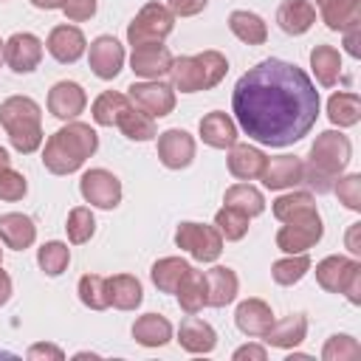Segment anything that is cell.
<instances>
[{"mask_svg":"<svg viewBox=\"0 0 361 361\" xmlns=\"http://www.w3.org/2000/svg\"><path fill=\"white\" fill-rule=\"evenodd\" d=\"M358 355H361V344L353 336H330L324 350H322L324 361H350V358H358Z\"/></svg>","mask_w":361,"mask_h":361,"instance_id":"obj_44","label":"cell"},{"mask_svg":"<svg viewBox=\"0 0 361 361\" xmlns=\"http://www.w3.org/2000/svg\"><path fill=\"white\" fill-rule=\"evenodd\" d=\"M37 262L48 276H59L71 262V248L59 240H51L37 251Z\"/></svg>","mask_w":361,"mask_h":361,"instance_id":"obj_39","label":"cell"},{"mask_svg":"<svg viewBox=\"0 0 361 361\" xmlns=\"http://www.w3.org/2000/svg\"><path fill=\"white\" fill-rule=\"evenodd\" d=\"M324 234V226L319 220V212L302 214L296 220H288L279 234H276V248H282L285 254H305L307 248H313Z\"/></svg>","mask_w":361,"mask_h":361,"instance_id":"obj_9","label":"cell"},{"mask_svg":"<svg viewBox=\"0 0 361 361\" xmlns=\"http://www.w3.org/2000/svg\"><path fill=\"white\" fill-rule=\"evenodd\" d=\"M25 355H28L31 361H42V358H48V361H62V358H65L62 350L54 347V344H31Z\"/></svg>","mask_w":361,"mask_h":361,"instance_id":"obj_49","label":"cell"},{"mask_svg":"<svg viewBox=\"0 0 361 361\" xmlns=\"http://www.w3.org/2000/svg\"><path fill=\"white\" fill-rule=\"evenodd\" d=\"M310 268V257L307 254H290L288 259H276L271 265V276L276 285H293L299 282Z\"/></svg>","mask_w":361,"mask_h":361,"instance_id":"obj_40","label":"cell"},{"mask_svg":"<svg viewBox=\"0 0 361 361\" xmlns=\"http://www.w3.org/2000/svg\"><path fill=\"white\" fill-rule=\"evenodd\" d=\"M310 68L319 79V85L330 87L338 82V73H341V56L333 45H316L310 51Z\"/></svg>","mask_w":361,"mask_h":361,"instance_id":"obj_33","label":"cell"},{"mask_svg":"<svg viewBox=\"0 0 361 361\" xmlns=\"http://www.w3.org/2000/svg\"><path fill=\"white\" fill-rule=\"evenodd\" d=\"M223 203L231 206V209H237V212H243L245 217H257V214H262V209H265V200H262L259 189H254V186H248V183H237V186L226 189Z\"/></svg>","mask_w":361,"mask_h":361,"instance_id":"obj_36","label":"cell"},{"mask_svg":"<svg viewBox=\"0 0 361 361\" xmlns=\"http://www.w3.org/2000/svg\"><path fill=\"white\" fill-rule=\"evenodd\" d=\"M6 166H11V158H8V152H6L3 147H0V172H3Z\"/></svg>","mask_w":361,"mask_h":361,"instance_id":"obj_55","label":"cell"},{"mask_svg":"<svg viewBox=\"0 0 361 361\" xmlns=\"http://www.w3.org/2000/svg\"><path fill=\"white\" fill-rule=\"evenodd\" d=\"M79 192H82V197L90 206H99V209H116L118 200H121V183L107 169H90V172H85L82 180H79Z\"/></svg>","mask_w":361,"mask_h":361,"instance_id":"obj_10","label":"cell"},{"mask_svg":"<svg viewBox=\"0 0 361 361\" xmlns=\"http://www.w3.org/2000/svg\"><path fill=\"white\" fill-rule=\"evenodd\" d=\"M336 195H338V200H341L347 209L358 212V209H361V175H347V178H341L338 186H336Z\"/></svg>","mask_w":361,"mask_h":361,"instance_id":"obj_46","label":"cell"},{"mask_svg":"<svg viewBox=\"0 0 361 361\" xmlns=\"http://www.w3.org/2000/svg\"><path fill=\"white\" fill-rule=\"evenodd\" d=\"M37 237V228L31 223V217L25 214H17V212H8V214H0V240L14 248V251H23L34 243Z\"/></svg>","mask_w":361,"mask_h":361,"instance_id":"obj_26","label":"cell"},{"mask_svg":"<svg viewBox=\"0 0 361 361\" xmlns=\"http://www.w3.org/2000/svg\"><path fill=\"white\" fill-rule=\"evenodd\" d=\"M245 358H251V361H265V350L257 347V344H245V347H240V350L234 353V361H245Z\"/></svg>","mask_w":361,"mask_h":361,"instance_id":"obj_50","label":"cell"},{"mask_svg":"<svg viewBox=\"0 0 361 361\" xmlns=\"http://www.w3.org/2000/svg\"><path fill=\"white\" fill-rule=\"evenodd\" d=\"M96 147H99L96 130L90 124L71 121L48 138L42 149V164L54 175H71L96 152Z\"/></svg>","mask_w":361,"mask_h":361,"instance_id":"obj_2","label":"cell"},{"mask_svg":"<svg viewBox=\"0 0 361 361\" xmlns=\"http://www.w3.org/2000/svg\"><path fill=\"white\" fill-rule=\"evenodd\" d=\"M116 127H118L127 138H133V141H149V138H155V118H152L149 113L138 110L135 104H127V107L121 110Z\"/></svg>","mask_w":361,"mask_h":361,"instance_id":"obj_30","label":"cell"},{"mask_svg":"<svg viewBox=\"0 0 361 361\" xmlns=\"http://www.w3.org/2000/svg\"><path fill=\"white\" fill-rule=\"evenodd\" d=\"M172 25H175V14L166 6L147 3L133 17V23L127 25V42L133 48H138V45H155V42H161L172 31Z\"/></svg>","mask_w":361,"mask_h":361,"instance_id":"obj_7","label":"cell"},{"mask_svg":"<svg viewBox=\"0 0 361 361\" xmlns=\"http://www.w3.org/2000/svg\"><path fill=\"white\" fill-rule=\"evenodd\" d=\"M305 333H307V319L302 313H293V316H285L282 322H274L271 330L262 338L268 344H274V347L288 350V347H296L305 338Z\"/></svg>","mask_w":361,"mask_h":361,"instance_id":"obj_29","label":"cell"},{"mask_svg":"<svg viewBox=\"0 0 361 361\" xmlns=\"http://www.w3.org/2000/svg\"><path fill=\"white\" fill-rule=\"evenodd\" d=\"M268 158L257 149V147H248V144H234L231 147V155H228V172L240 180H254L262 175Z\"/></svg>","mask_w":361,"mask_h":361,"instance_id":"obj_25","label":"cell"},{"mask_svg":"<svg viewBox=\"0 0 361 361\" xmlns=\"http://www.w3.org/2000/svg\"><path fill=\"white\" fill-rule=\"evenodd\" d=\"M302 169H305V164L299 158L279 155V158H271L265 164V169H262L259 178H262V183L268 189H288V186H293V183L302 180Z\"/></svg>","mask_w":361,"mask_h":361,"instance_id":"obj_20","label":"cell"},{"mask_svg":"<svg viewBox=\"0 0 361 361\" xmlns=\"http://www.w3.org/2000/svg\"><path fill=\"white\" fill-rule=\"evenodd\" d=\"M237 296V274L231 268H212L206 271V305L212 307H226Z\"/></svg>","mask_w":361,"mask_h":361,"instance_id":"obj_24","label":"cell"},{"mask_svg":"<svg viewBox=\"0 0 361 361\" xmlns=\"http://www.w3.org/2000/svg\"><path fill=\"white\" fill-rule=\"evenodd\" d=\"M127 99H130V104H135L138 110L149 113L152 118L169 116L172 107H175L172 87H166L161 82H135V85L127 87Z\"/></svg>","mask_w":361,"mask_h":361,"instance_id":"obj_11","label":"cell"},{"mask_svg":"<svg viewBox=\"0 0 361 361\" xmlns=\"http://www.w3.org/2000/svg\"><path fill=\"white\" fill-rule=\"evenodd\" d=\"M0 59H3V42H0Z\"/></svg>","mask_w":361,"mask_h":361,"instance_id":"obj_56","label":"cell"},{"mask_svg":"<svg viewBox=\"0 0 361 361\" xmlns=\"http://www.w3.org/2000/svg\"><path fill=\"white\" fill-rule=\"evenodd\" d=\"M127 104H130L127 96H121V93H116V90H104V93L93 102V121L102 124V127H113Z\"/></svg>","mask_w":361,"mask_h":361,"instance_id":"obj_37","label":"cell"},{"mask_svg":"<svg viewBox=\"0 0 361 361\" xmlns=\"http://www.w3.org/2000/svg\"><path fill=\"white\" fill-rule=\"evenodd\" d=\"M31 6H37V8H62L65 0H31Z\"/></svg>","mask_w":361,"mask_h":361,"instance_id":"obj_54","label":"cell"},{"mask_svg":"<svg viewBox=\"0 0 361 361\" xmlns=\"http://www.w3.org/2000/svg\"><path fill=\"white\" fill-rule=\"evenodd\" d=\"M350 152H353V147H350L347 135H341L336 130L322 133L310 147V161L302 169V180H307L316 192H330L333 180L350 164Z\"/></svg>","mask_w":361,"mask_h":361,"instance_id":"obj_3","label":"cell"},{"mask_svg":"<svg viewBox=\"0 0 361 361\" xmlns=\"http://www.w3.org/2000/svg\"><path fill=\"white\" fill-rule=\"evenodd\" d=\"M158 158L166 169H183L195 158V138L186 130H166L158 135Z\"/></svg>","mask_w":361,"mask_h":361,"instance_id":"obj_14","label":"cell"},{"mask_svg":"<svg viewBox=\"0 0 361 361\" xmlns=\"http://www.w3.org/2000/svg\"><path fill=\"white\" fill-rule=\"evenodd\" d=\"M234 322L245 336L262 338L274 324V313L262 299H245V302H240V307L234 313Z\"/></svg>","mask_w":361,"mask_h":361,"instance_id":"obj_18","label":"cell"},{"mask_svg":"<svg viewBox=\"0 0 361 361\" xmlns=\"http://www.w3.org/2000/svg\"><path fill=\"white\" fill-rule=\"evenodd\" d=\"M48 54L62 62V65H71L76 62L82 54H85V34L76 28V25H56L51 34H48Z\"/></svg>","mask_w":361,"mask_h":361,"instance_id":"obj_16","label":"cell"},{"mask_svg":"<svg viewBox=\"0 0 361 361\" xmlns=\"http://www.w3.org/2000/svg\"><path fill=\"white\" fill-rule=\"evenodd\" d=\"M200 138L214 149H226V147L231 149L237 144V124L226 113L214 110L200 118Z\"/></svg>","mask_w":361,"mask_h":361,"instance_id":"obj_19","label":"cell"},{"mask_svg":"<svg viewBox=\"0 0 361 361\" xmlns=\"http://www.w3.org/2000/svg\"><path fill=\"white\" fill-rule=\"evenodd\" d=\"M344 45H347V54L350 56H358V25L347 28V37H344Z\"/></svg>","mask_w":361,"mask_h":361,"instance_id":"obj_52","label":"cell"},{"mask_svg":"<svg viewBox=\"0 0 361 361\" xmlns=\"http://www.w3.org/2000/svg\"><path fill=\"white\" fill-rule=\"evenodd\" d=\"M310 212H316V203H313V197L307 192H290V195H282V197L274 200V214L282 223L296 220V217L310 214Z\"/></svg>","mask_w":361,"mask_h":361,"instance_id":"obj_38","label":"cell"},{"mask_svg":"<svg viewBox=\"0 0 361 361\" xmlns=\"http://www.w3.org/2000/svg\"><path fill=\"white\" fill-rule=\"evenodd\" d=\"M347 248L353 254H361V223H353L347 231Z\"/></svg>","mask_w":361,"mask_h":361,"instance_id":"obj_51","label":"cell"},{"mask_svg":"<svg viewBox=\"0 0 361 361\" xmlns=\"http://www.w3.org/2000/svg\"><path fill=\"white\" fill-rule=\"evenodd\" d=\"M62 11H65L68 20L82 23V20H90L96 14V0H65Z\"/></svg>","mask_w":361,"mask_h":361,"instance_id":"obj_47","label":"cell"},{"mask_svg":"<svg viewBox=\"0 0 361 361\" xmlns=\"http://www.w3.org/2000/svg\"><path fill=\"white\" fill-rule=\"evenodd\" d=\"M68 240L71 243H87L90 237H93V231H96V220H93V214H90V209H85V206H76L71 214H68Z\"/></svg>","mask_w":361,"mask_h":361,"instance_id":"obj_43","label":"cell"},{"mask_svg":"<svg viewBox=\"0 0 361 361\" xmlns=\"http://www.w3.org/2000/svg\"><path fill=\"white\" fill-rule=\"evenodd\" d=\"M90 71L99 76V79H116L121 65H124V48L116 37H96L90 42Z\"/></svg>","mask_w":361,"mask_h":361,"instance_id":"obj_13","label":"cell"},{"mask_svg":"<svg viewBox=\"0 0 361 361\" xmlns=\"http://www.w3.org/2000/svg\"><path fill=\"white\" fill-rule=\"evenodd\" d=\"M189 268H192V265H189L186 259H180V257H164V259H158V262L152 265L149 274H152V282H155V288H158L161 293H175Z\"/></svg>","mask_w":361,"mask_h":361,"instance_id":"obj_32","label":"cell"},{"mask_svg":"<svg viewBox=\"0 0 361 361\" xmlns=\"http://www.w3.org/2000/svg\"><path fill=\"white\" fill-rule=\"evenodd\" d=\"M206 3H209V0H166V8H169L172 14H178V17H192V14L203 11Z\"/></svg>","mask_w":361,"mask_h":361,"instance_id":"obj_48","label":"cell"},{"mask_svg":"<svg viewBox=\"0 0 361 361\" xmlns=\"http://www.w3.org/2000/svg\"><path fill=\"white\" fill-rule=\"evenodd\" d=\"M231 107L248 138L268 147H288L316 124L319 90L302 68L285 59H262L234 85Z\"/></svg>","mask_w":361,"mask_h":361,"instance_id":"obj_1","label":"cell"},{"mask_svg":"<svg viewBox=\"0 0 361 361\" xmlns=\"http://www.w3.org/2000/svg\"><path fill=\"white\" fill-rule=\"evenodd\" d=\"M3 59L14 73H31L42 59V42L34 34H11L3 42Z\"/></svg>","mask_w":361,"mask_h":361,"instance_id":"obj_12","label":"cell"},{"mask_svg":"<svg viewBox=\"0 0 361 361\" xmlns=\"http://www.w3.org/2000/svg\"><path fill=\"white\" fill-rule=\"evenodd\" d=\"M133 338L144 347H161L172 338V324L158 313H144L133 324Z\"/></svg>","mask_w":361,"mask_h":361,"instance_id":"obj_28","label":"cell"},{"mask_svg":"<svg viewBox=\"0 0 361 361\" xmlns=\"http://www.w3.org/2000/svg\"><path fill=\"white\" fill-rule=\"evenodd\" d=\"M178 341H180V347L189 350V353H212L214 344H217V336H214L212 324H206L203 319H197L195 313H189V316L180 322Z\"/></svg>","mask_w":361,"mask_h":361,"instance_id":"obj_21","label":"cell"},{"mask_svg":"<svg viewBox=\"0 0 361 361\" xmlns=\"http://www.w3.org/2000/svg\"><path fill=\"white\" fill-rule=\"evenodd\" d=\"M276 23H279V28L285 34L299 37V34H305L316 23V8L307 0H285L276 8Z\"/></svg>","mask_w":361,"mask_h":361,"instance_id":"obj_22","label":"cell"},{"mask_svg":"<svg viewBox=\"0 0 361 361\" xmlns=\"http://www.w3.org/2000/svg\"><path fill=\"white\" fill-rule=\"evenodd\" d=\"M327 116L338 127H353L361 118V99L355 93H333L327 102Z\"/></svg>","mask_w":361,"mask_h":361,"instance_id":"obj_35","label":"cell"},{"mask_svg":"<svg viewBox=\"0 0 361 361\" xmlns=\"http://www.w3.org/2000/svg\"><path fill=\"white\" fill-rule=\"evenodd\" d=\"M107 299L113 307L118 310H135L144 299V290H141V282L130 274H118V276H110L107 279Z\"/></svg>","mask_w":361,"mask_h":361,"instance_id":"obj_27","label":"cell"},{"mask_svg":"<svg viewBox=\"0 0 361 361\" xmlns=\"http://www.w3.org/2000/svg\"><path fill=\"white\" fill-rule=\"evenodd\" d=\"M214 226L220 231V237L226 240H243L245 231H248V217L231 206H223L217 214H214Z\"/></svg>","mask_w":361,"mask_h":361,"instance_id":"obj_42","label":"cell"},{"mask_svg":"<svg viewBox=\"0 0 361 361\" xmlns=\"http://www.w3.org/2000/svg\"><path fill=\"white\" fill-rule=\"evenodd\" d=\"M172 54L169 48H164L161 42L155 45H138L133 48V56H130V68L133 73L144 76V79H161L164 73L172 71Z\"/></svg>","mask_w":361,"mask_h":361,"instance_id":"obj_15","label":"cell"},{"mask_svg":"<svg viewBox=\"0 0 361 361\" xmlns=\"http://www.w3.org/2000/svg\"><path fill=\"white\" fill-rule=\"evenodd\" d=\"M42 113L39 104L28 96H8L0 104V124L8 133V141L17 152L28 155L42 144Z\"/></svg>","mask_w":361,"mask_h":361,"instance_id":"obj_4","label":"cell"},{"mask_svg":"<svg viewBox=\"0 0 361 361\" xmlns=\"http://www.w3.org/2000/svg\"><path fill=\"white\" fill-rule=\"evenodd\" d=\"M0 257H3V251H0Z\"/></svg>","mask_w":361,"mask_h":361,"instance_id":"obj_57","label":"cell"},{"mask_svg":"<svg viewBox=\"0 0 361 361\" xmlns=\"http://www.w3.org/2000/svg\"><path fill=\"white\" fill-rule=\"evenodd\" d=\"M316 279L330 293H344L353 305L361 302V262L347 257H324L316 265Z\"/></svg>","mask_w":361,"mask_h":361,"instance_id":"obj_6","label":"cell"},{"mask_svg":"<svg viewBox=\"0 0 361 361\" xmlns=\"http://www.w3.org/2000/svg\"><path fill=\"white\" fill-rule=\"evenodd\" d=\"M228 62L220 51H203L197 56H180L172 62V85L180 93H197V90H212L220 85L226 76Z\"/></svg>","mask_w":361,"mask_h":361,"instance_id":"obj_5","label":"cell"},{"mask_svg":"<svg viewBox=\"0 0 361 361\" xmlns=\"http://www.w3.org/2000/svg\"><path fill=\"white\" fill-rule=\"evenodd\" d=\"M8 296H11V279H8V274L0 268V305H6Z\"/></svg>","mask_w":361,"mask_h":361,"instance_id":"obj_53","label":"cell"},{"mask_svg":"<svg viewBox=\"0 0 361 361\" xmlns=\"http://www.w3.org/2000/svg\"><path fill=\"white\" fill-rule=\"evenodd\" d=\"M228 28L245 45H262L268 39V28H265L262 17H257L251 11H231L228 14Z\"/></svg>","mask_w":361,"mask_h":361,"instance_id":"obj_31","label":"cell"},{"mask_svg":"<svg viewBox=\"0 0 361 361\" xmlns=\"http://www.w3.org/2000/svg\"><path fill=\"white\" fill-rule=\"evenodd\" d=\"M28 192L25 178L20 172H14L11 166H6L0 172V200H23Z\"/></svg>","mask_w":361,"mask_h":361,"instance_id":"obj_45","label":"cell"},{"mask_svg":"<svg viewBox=\"0 0 361 361\" xmlns=\"http://www.w3.org/2000/svg\"><path fill=\"white\" fill-rule=\"evenodd\" d=\"M175 293H178V302H180V307L186 313H197L206 305V274L189 268Z\"/></svg>","mask_w":361,"mask_h":361,"instance_id":"obj_34","label":"cell"},{"mask_svg":"<svg viewBox=\"0 0 361 361\" xmlns=\"http://www.w3.org/2000/svg\"><path fill=\"white\" fill-rule=\"evenodd\" d=\"M87 99H85V90L76 85V82H56L48 93V110L68 121V118H76L82 110H85Z\"/></svg>","mask_w":361,"mask_h":361,"instance_id":"obj_17","label":"cell"},{"mask_svg":"<svg viewBox=\"0 0 361 361\" xmlns=\"http://www.w3.org/2000/svg\"><path fill=\"white\" fill-rule=\"evenodd\" d=\"M79 299L90 310H104L110 305V299H107V279L99 276V274H85L79 279Z\"/></svg>","mask_w":361,"mask_h":361,"instance_id":"obj_41","label":"cell"},{"mask_svg":"<svg viewBox=\"0 0 361 361\" xmlns=\"http://www.w3.org/2000/svg\"><path fill=\"white\" fill-rule=\"evenodd\" d=\"M175 245L189 251L197 262H214L223 251V237L214 226L203 223H180L175 231Z\"/></svg>","mask_w":361,"mask_h":361,"instance_id":"obj_8","label":"cell"},{"mask_svg":"<svg viewBox=\"0 0 361 361\" xmlns=\"http://www.w3.org/2000/svg\"><path fill=\"white\" fill-rule=\"evenodd\" d=\"M316 6L333 31H347L361 23V0H316Z\"/></svg>","mask_w":361,"mask_h":361,"instance_id":"obj_23","label":"cell"}]
</instances>
